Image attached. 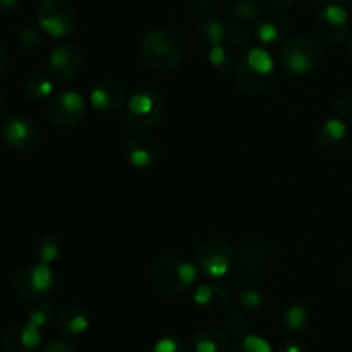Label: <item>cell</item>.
<instances>
[{
	"instance_id": "cell-21",
	"label": "cell",
	"mask_w": 352,
	"mask_h": 352,
	"mask_svg": "<svg viewBox=\"0 0 352 352\" xmlns=\"http://www.w3.org/2000/svg\"><path fill=\"white\" fill-rule=\"evenodd\" d=\"M192 347L195 352H226L229 347V336L219 327H205L196 332Z\"/></svg>"
},
{
	"instance_id": "cell-23",
	"label": "cell",
	"mask_w": 352,
	"mask_h": 352,
	"mask_svg": "<svg viewBox=\"0 0 352 352\" xmlns=\"http://www.w3.org/2000/svg\"><path fill=\"white\" fill-rule=\"evenodd\" d=\"M230 16L241 24L256 23L261 16V3L258 0H232Z\"/></svg>"
},
{
	"instance_id": "cell-32",
	"label": "cell",
	"mask_w": 352,
	"mask_h": 352,
	"mask_svg": "<svg viewBox=\"0 0 352 352\" xmlns=\"http://www.w3.org/2000/svg\"><path fill=\"white\" fill-rule=\"evenodd\" d=\"M17 43L24 50H36L41 47V33L33 26H23L17 31Z\"/></svg>"
},
{
	"instance_id": "cell-11",
	"label": "cell",
	"mask_w": 352,
	"mask_h": 352,
	"mask_svg": "<svg viewBox=\"0 0 352 352\" xmlns=\"http://www.w3.org/2000/svg\"><path fill=\"white\" fill-rule=\"evenodd\" d=\"M351 16L342 3H327L315 17V33L322 43L337 45L349 33Z\"/></svg>"
},
{
	"instance_id": "cell-28",
	"label": "cell",
	"mask_w": 352,
	"mask_h": 352,
	"mask_svg": "<svg viewBox=\"0 0 352 352\" xmlns=\"http://www.w3.org/2000/svg\"><path fill=\"white\" fill-rule=\"evenodd\" d=\"M227 41L232 48L236 50H248L251 48V33L246 28V24L236 23L232 26H229V31H227Z\"/></svg>"
},
{
	"instance_id": "cell-38",
	"label": "cell",
	"mask_w": 352,
	"mask_h": 352,
	"mask_svg": "<svg viewBox=\"0 0 352 352\" xmlns=\"http://www.w3.org/2000/svg\"><path fill=\"white\" fill-rule=\"evenodd\" d=\"M21 0H0V14H12L19 9Z\"/></svg>"
},
{
	"instance_id": "cell-4",
	"label": "cell",
	"mask_w": 352,
	"mask_h": 352,
	"mask_svg": "<svg viewBox=\"0 0 352 352\" xmlns=\"http://www.w3.org/2000/svg\"><path fill=\"white\" fill-rule=\"evenodd\" d=\"M322 57V41L308 34L289 38L280 48V64L284 71L291 76L309 74L318 67Z\"/></svg>"
},
{
	"instance_id": "cell-7",
	"label": "cell",
	"mask_w": 352,
	"mask_h": 352,
	"mask_svg": "<svg viewBox=\"0 0 352 352\" xmlns=\"http://www.w3.org/2000/svg\"><path fill=\"white\" fill-rule=\"evenodd\" d=\"M55 284L50 265L34 263L24 267L14 278V289L17 296L28 302H40L52 292Z\"/></svg>"
},
{
	"instance_id": "cell-22",
	"label": "cell",
	"mask_w": 352,
	"mask_h": 352,
	"mask_svg": "<svg viewBox=\"0 0 352 352\" xmlns=\"http://www.w3.org/2000/svg\"><path fill=\"white\" fill-rule=\"evenodd\" d=\"M54 79L50 78V74H45V72H33L26 78L24 81L23 89L24 95L28 96L33 102H40V100L48 98L54 91Z\"/></svg>"
},
{
	"instance_id": "cell-16",
	"label": "cell",
	"mask_w": 352,
	"mask_h": 352,
	"mask_svg": "<svg viewBox=\"0 0 352 352\" xmlns=\"http://www.w3.org/2000/svg\"><path fill=\"white\" fill-rule=\"evenodd\" d=\"M89 103L100 112H116L126 103V89L113 79H102L93 85Z\"/></svg>"
},
{
	"instance_id": "cell-37",
	"label": "cell",
	"mask_w": 352,
	"mask_h": 352,
	"mask_svg": "<svg viewBox=\"0 0 352 352\" xmlns=\"http://www.w3.org/2000/svg\"><path fill=\"white\" fill-rule=\"evenodd\" d=\"M278 352H308V349L296 339H285L278 347Z\"/></svg>"
},
{
	"instance_id": "cell-40",
	"label": "cell",
	"mask_w": 352,
	"mask_h": 352,
	"mask_svg": "<svg viewBox=\"0 0 352 352\" xmlns=\"http://www.w3.org/2000/svg\"><path fill=\"white\" fill-rule=\"evenodd\" d=\"M7 67H9V52L6 50V47L0 45V78L7 71Z\"/></svg>"
},
{
	"instance_id": "cell-3",
	"label": "cell",
	"mask_w": 352,
	"mask_h": 352,
	"mask_svg": "<svg viewBox=\"0 0 352 352\" xmlns=\"http://www.w3.org/2000/svg\"><path fill=\"white\" fill-rule=\"evenodd\" d=\"M237 85L248 95L267 91L275 78V62L265 48H248L236 65Z\"/></svg>"
},
{
	"instance_id": "cell-20",
	"label": "cell",
	"mask_w": 352,
	"mask_h": 352,
	"mask_svg": "<svg viewBox=\"0 0 352 352\" xmlns=\"http://www.w3.org/2000/svg\"><path fill=\"white\" fill-rule=\"evenodd\" d=\"M88 313L79 305H67L57 316V329L64 336H81L88 330Z\"/></svg>"
},
{
	"instance_id": "cell-6",
	"label": "cell",
	"mask_w": 352,
	"mask_h": 352,
	"mask_svg": "<svg viewBox=\"0 0 352 352\" xmlns=\"http://www.w3.org/2000/svg\"><path fill=\"white\" fill-rule=\"evenodd\" d=\"M36 21L47 36L60 40L69 36L76 26V10L71 0H43L38 7Z\"/></svg>"
},
{
	"instance_id": "cell-12",
	"label": "cell",
	"mask_w": 352,
	"mask_h": 352,
	"mask_svg": "<svg viewBox=\"0 0 352 352\" xmlns=\"http://www.w3.org/2000/svg\"><path fill=\"white\" fill-rule=\"evenodd\" d=\"M82 54L74 43H64L55 48L48 57V74L55 82H71L81 74Z\"/></svg>"
},
{
	"instance_id": "cell-41",
	"label": "cell",
	"mask_w": 352,
	"mask_h": 352,
	"mask_svg": "<svg viewBox=\"0 0 352 352\" xmlns=\"http://www.w3.org/2000/svg\"><path fill=\"white\" fill-rule=\"evenodd\" d=\"M340 282L347 287H352V265H347L340 270Z\"/></svg>"
},
{
	"instance_id": "cell-14",
	"label": "cell",
	"mask_w": 352,
	"mask_h": 352,
	"mask_svg": "<svg viewBox=\"0 0 352 352\" xmlns=\"http://www.w3.org/2000/svg\"><path fill=\"white\" fill-rule=\"evenodd\" d=\"M41 333L40 329L26 323L10 325L0 339V347L3 352H33L40 346Z\"/></svg>"
},
{
	"instance_id": "cell-8",
	"label": "cell",
	"mask_w": 352,
	"mask_h": 352,
	"mask_svg": "<svg viewBox=\"0 0 352 352\" xmlns=\"http://www.w3.org/2000/svg\"><path fill=\"white\" fill-rule=\"evenodd\" d=\"M86 112H88L86 100L82 98L81 93L74 91V89L57 93L47 105L48 120L52 126L60 127V129H71V127L81 124L86 117Z\"/></svg>"
},
{
	"instance_id": "cell-30",
	"label": "cell",
	"mask_w": 352,
	"mask_h": 352,
	"mask_svg": "<svg viewBox=\"0 0 352 352\" xmlns=\"http://www.w3.org/2000/svg\"><path fill=\"white\" fill-rule=\"evenodd\" d=\"M54 316V306L48 305V302H38V305L31 309L30 315H28V322H30L31 325L38 327V329H43V327L50 325Z\"/></svg>"
},
{
	"instance_id": "cell-5",
	"label": "cell",
	"mask_w": 352,
	"mask_h": 352,
	"mask_svg": "<svg viewBox=\"0 0 352 352\" xmlns=\"http://www.w3.org/2000/svg\"><path fill=\"white\" fill-rule=\"evenodd\" d=\"M165 112V103L160 93L143 88L134 93L126 107V119L136 131L151 129L160 122Z\"/></svg>"
},
{
	"instance_id": "cell-24",
	"label": "cell",
	"mask_w": 352,
	"mask_h": 352,
	"mask_svg": "<svg viewBox=\"0 0 352 352\" xmlns=\"http://www.w3.org/2000/svg\"><path fill=\"white\" fill-rule=\"evenodd\" d=\"M33 254L40 263H55L58 260V256H60V244H58V239L55 236H50V234L41 236L34 243Z\"/></svg>"
},
{
	"instance_id": "cell-27",
	"label": "cell",
	"mask_w": 352,
	"mask_h": 352,
	"mask_svg": "<svg viewBox=\"0 0 352 352\" xmlns=\"http://www.w3.org/2000/svg\"><path fill=\"white\" fill-rule=\"evenodd\" d=\"M208 60H210V64L217 69V71H220V72L229 71V69H232V65H234L232 48L227 47V45H223V43L213 45L212 50H210Z\"/></svg>"
},
{
	"instance_id": "cell-13",
	"label": "cell",
	"mask_w": 352,
	"mask_h": 352,
	"mask_svg": "<svg viewBox=\"0 0 352 352\" xmlns=\"http://www.w3.org/2000/svg\"><path fill=\"white\" fill-rule=\"evenodd\" d=\"M236 261L244 274L261 275L270 267L272 250L260 241H246L237 250Z\"/></svg>"
},
{
	"instance_id": "cell-42",
	"label": "cell",
	"mask_w": 352,
	"mask_h": 352,
	"mask_svg": "<svg viewBox=\"0 0 352 352\" xmlns=\"http://www.w3.org/2000/svg\"><path fill=\"white\" fill-rule=\"evenodd\" d=\"M339 3H342V6H347V7H352V0H337Z\"/></svg>"
},
{
	"instance_id": "cell-15",
	"label": "cell",
	"mask_w": 352,
	"mask_h": 352,
	"mask_svg": "<svg viewBox=\"0 0 352 352\" xmlns=\"http://www.w3.org/2000/svg\"><path fill=\"white\" fill-rule=\"evenodd\" d=\"M316 146L327 155H336L346 150L349 144V129L339 117L327 119L315 134Z\"/></svg>"
},
{
	"instance_id": "cell-36",
	"label": "cell",
	"mask_w": 352,
	"mask_h": 352,
	"mask_svg": "<svg viewBox=\"0 0 352 352\" xmlns=\"http://www.w3.org/2000/svg\"><path fill=\"white\" fill-rule=\"evenodd\" d=\"M40 352H78V349H76L71 342H67V340L57 339L50 340Z\"/></svg>"
},
{
	"instance_id": "cell-34",
	"label": "cell",
	"mask_w": 352,
	"mask_h": 352,
	"mask_svg": "<svg viewBox=\"0 0 352 352\" xmlns=\"http://www.w3.org/2000/svg\"><path fill=\"white\" fill-rule=\"evenodd\" d=\"M151 352H192L191 347L181 339H175V337H164V339L158 340L153 346Z\"/></svg>"
},
{
	"instance_id": "cell-17",
	"label": "cell",
	"mask_w": 352,
	"mask_h": 352,
	"mask_svg": "<svg viewBox=\"0 0 352 352\" xmlns=\"http://www.w3.org/2000/svg\"><path fill=\"white\" fill-rule=\"evenodd\" d=\"M127 160L136 168H148L157 162L158 143L151 134L136 131L126 143Z\"/></svg>"
},
{
	"instance_id": "cell-1",
	"label": "cell",
	"mask_w": 352,
	"mask_h": 352,
	"mask_svg": "<svg viewBox=\"0 0 352 352\" xmlns=\"http://www.w3.org/2000/svg\"><path fill=\"white\" fill-rule=\"evenodd\" d=\"M141 54L150 69L160 74H172L186 58V45L175 31L153 30L146 33L141 43Z\"/></svg>"
},
{
	"instance_id": "cell-33",
	"label": "cell",
	"mask_w": 352,
	"mask_h": 352,
	"mask_svg": "<svg viewBox=\"0 0 352 352\" xmlns=\"http://www.w3.org/2000/svg\"><path fill=\"white\" fill-rule=\"evenodd\" d=\"M239 302L248 311H256V309L263 306L265 296L260 291H256V289H246V291L241 292Z\"/></svg>"
},
{
	"instance_id": "cell-19",
	"label": "cell",
	"mask_w": 352,
	"mask_h": 352,
	"mask_svg": "<svg viewBox=\"0 0 352 352\" xmlns=\"http://www.w3.org/2000/svg\"><path fill=\"white\" fill-rule=\"evenodd\" d=\"M229 292L219 284H203L196 289L195 302L206 313H222L229 306Z\"/></svg>"
},
{
	"instance_id": "cell-43",
	"label": "cell",
	"mask_w": 352,
	"mask_h": 352,
	"mask_svg": "<svg viewBox=\"0 0 352 352\" xmlns=\"http://www.w3.org/2000/svg\"><path fill=\"white\" fill-rule=\"evenodd\" d=\"M347 52H349V55L352 57V36L349 38V41H347Z\"/></svg>"
},
{
	"instance_id": "cell-44",
	"label": "cell",
	"mask_w": 352,
	"mask_h": 352,
	"mask_svg": "<svg viewBox=\"0 0 352 352\" xmlns=\"http://www.w3.org/2000/svg\"><path fill=\"white\" fill-rule=\"evenodd\" d=\"M2 103H3V98H2V95H0V110H2Z\"/></svg>"
},
{
	"instance_id": "cell-29",
	"label": "cell",
	"mask_w": 352,
	"mask_h": 352,
	"mask_svg": "<svg viewBox=\"0 0 352 352\" xmlns=\"http://www.w3.org/2000/svg\"><path fill=\"white\" fill-rule=\"evenodd\" d=\"M223 330L227 336L232 337H244L248 332V318L244 313L232 311L223 318Z\"/></svg>"
},
{
	"instance_id": "cell-31",
	"label": "cell",
	"mask_w": 352,
	"mask_h": 352,
	"mask_svg": "<svg viewBox=\"0 0 352 352\" xmlns=\"http://www.w3.org/2000/svg\"><path fill=\"white\" fill-rule=\"evenodd\" d=\"M232 352H272V347L263 337L244 336L234 344Z\"/></svg>"
},
{
	"instance_id": "cell-10",
	"label": "cell",
	"mask_w": 352,
	"mask_h": 352,
	"mask_svg": "<svg viewBox=\"0 0 352 352\" xmlns=\"http://www.w3.org/2000/svg\"><path fill=\"white\" fill-rule=\"evenodd\" d=\"M2 141L16 153H30L40 143V131L33 119L21 113L9 116L0 124Z\"/></svg>"
},
{
	"instance_id": "cell-26",
	"label": "cell",
	"mask_w": 352,
	"mask_h": 352,
	"mask_svg": "<svg viewBox=\"0 0 352 352\" xmlns=\"http://www.w3.org/2000/svg\"><path fill=\"white\" fill-rule=\"evenodd\" d=\"M282 320H284L285 329H289L291 332H301L308 327L309 313L302 305H292L285 309Z\"/></svg>"
},
{
	"instance_id": "cell-9",
	"label": "cell",
	"mask_w": 352,
	"mask_h": 352,
	"mask_svg": "<svg viewBox=\"0 0 352 352\" xmlns=\"http://www.w3.org/2000/svg\"><path fill=\"white\" fill-rule=\"evenodd\" d=\"M234 251L226 241L208 239L196 250V268L208 278H220L227 275L234 263Z\"/></svg>"
},
{
	"instance_id": "cell-35",
	"label": "cell",
	"mask_w": 352,
	"mask_h": 352,
	"mask_svg": "<svg viewBox=\"0 0 352 352\" xmlns=\"http://www.w3.org/2000/svg\"><path fill=\"white\" fill-rule=\"evenodd\" d=\"M333 110H336L337 117L342 119L344 122L352 120V95H340L333 102Z\"/></svg>"
},
{
	"instance_id": "cell-39",
	"label": "cell",
	"mask_w": 352,
	"mask_h": 352,
	"mask_svg": "<svg viewBox=\"0 0 352 352\" xmlns=\"http://www.w3.org/2000/svg\"><path fill=\"white\" fill-rule=\"evenodd\" d=\"M268 6H272L274 9H289V7L294 6L298 0H265Z\"/></svg>"
},
{
	"instance_id": "cell-25",
	"label": "cell",
	"mask_w": 352,
	"mask_h": 352,
	"mask_svg": "<svg viewBox=\"0 0 352 352\" xmlns=\"http://www.w3.org/2000/svg\"><path fill=\"white\" fill-rule=\"evenodd\" d=\"M227 31H229V26L226 24V21L219 19V17H210L201 24V38L205 40V43L212 45V47L227 40Z\"/></svg>"
},
{
	"instance_id": "cell-2",
	"label": "cell",
	"mask_w": 352,
	"mask_h": 352,
	"mask_svg": "<svg viewBox=\"0 0 352 352\" xmlns=\"http://www.w3.org/2000/svg\"><path fill=\"white\" fill-rule=\"evenodd\" d=\"M196 265L179 256H160L151 263L150 282L158 292L168 298H182L196 280Z\"/></svg>"
},
{
	"instance_id": "cell-18",
	"label": "cell",
	"mask_w": 352,
	"mask_h": 352,
	"mask_svg": "<svg viewBox=\"0 0 352 352\" xmlns=\"http://www.w3.org/2000/svg\"><path fill=\"white\" fill-rule=\"evenodd\" d=\"M289 33V21L280 12L261 14L254 23V36L265 45H275L285 40Z\"/></svg>"
}]
</instances>
